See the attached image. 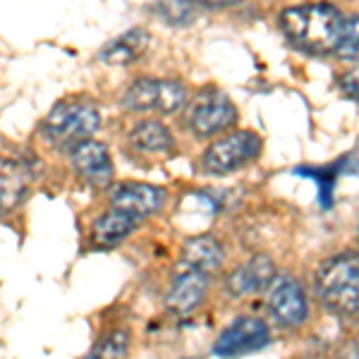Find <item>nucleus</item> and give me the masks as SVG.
<instances>
[{"instance_id": "f257e3e1", "label": "nucleus", "mask_w": 359, "mask_h": 359, "mask_svg": "<svg viewBox=\"0 0 359 359\" xmlns=\"http://www.w3.org/2000/svg\"><path fill=\"white\" fill-rule=\"evenodd\" d=\"M343 20L331 3H306L283 10L280 29L294 46L314 53H335Z\"/></svg>"}, {"instance_id": "f03ea898", "label": "nucleus", "mask_w": 359, "mask_h": 359, "mask_svg": "<svg viewBox=\"0 0 359 359\" xmlns=\"http://www.w3.org/2000/svg\"><path fill=\"white\" fill-rule=\"evenodd\" d=\"M314 292L335 316H359V252H340L316 269Z\"/></svg>"}, {"instance_id": "7ed1b4c3", "label": "nucleus", "mask_w": 359, "mask_h": 359, "mask_svg": "<svg viewBox=\"0 0 359 359\" xmlns=\"http://www.w3.org/2000/svg\"><path fill=\"white\" fill-rule=\"evenodd\" d=\"M101 127V115L91 101H60L43 118L41 132L53 144H79L91 139Z\"/></svg>"}, {"instance_id": "20e7f679", "label": "nucleus", "mask_w": 359, "mask_h": 359, "mask_svg": "<svg viewBox=\"0 0 359 359\" xmlns=\"http://www.w3.org/2000/svg\"><path fill=\"white\" fill-rule=\"evenodd\" d=\"M262 154V139L249 130L230 132L211 144L204 151V170L213 175H228L240 170L249 161H254Z\"/></svg>"}, {"instance_id": "39448f33", "label": "nucleus", "mask_w": 359, "mask_h": 359, "mask_svg": "<svg viewBox=\"0 0 359 359\" xmlns=\"http://www.w3.org/2000/svg\"><path fill=\"white\" fill-rule=\"evenodd\" d=\"M184 103V86L175 79L142 77L123 94V106L135 113H175Z\"/></svg>"}, {"instance_id": "423d86ee", "label": "nucleus", "mask_w": 359, "mask_h": 359, "mask_svg": "<svg viewBox=\"0 0 359 359\" xmlns=\"http://www.w3.org/2000/svg\"><path fill=\"white\" fill-rule=\"evenodd\" d=\"M237 123V108L221 89H204L189 106V127L196 137L221 135Z\"/></svg>"}, {"instance_id": "0eeeda50", "label": "nucleus", "mask_w": 359, "mask_h": 359, "mask_svg": "<svg viewBox=\"0 0 359 359\" xmlns=\"http://www.w3.org/2000/svg\"><path fill=\"white\" fill-rule=\"evenodd\" d=\"M269 343H271V333L264 318L240 316L218 335L216 345H213V355L225 359L252 355V352L264 350Z\"/></svg>"}, {"instance_id": "6e6552de", "label": "nucleus", "mask_w": 359, "mask_h": 359, "mask_svg": "<svg viewBox=\"0 0 359 359\" xmlns=\"http://www.w3.org/2000/svg\"><path fill=\"white\" fill-rule=\"evenodd\" d=\"M269 311L280 326H302L309 316V302L302 283L294 276H278L269 287Z\"/></svg>"}, {"instance_id": "1a4fd4ad", "label": "nucleus", "mask_w": 359, "mask_h": 359, "mask_svg": "<svg viewBox=\"0 0 359 359\" xmlns=\"http://www.w3.org/2000/svg\"><path fill=\"white\" fill-rule=\"evenodd\" d=\"M72 165L77 170V175L84 180L91 187H108L113 182V158L111 151L106 149V144L86 139L72 147Z\"/></svg>"}, {"instance_id": "9d476101", "label": "nucleus", "mask_w": 359, "mask_h": 359, "mask_svg": "<svg viewBox=\"0 0 359 359\" xmlns=\"http://www.w3.org/2000/svg\"><path fill=\"white\" fill-rule=\"evenodd\" d=\"M165 199H168V192L163 187L144 184V182H127L113 189L111 206L123 213H130L137 221H144V218L158 213L161 208H163Z\"/></svg>"}, {"instance_id": "9b49d317", "label": "nucleus", "mask_w": 359, "mask_h": 359, "mask_svg": "<svg viewBox=\"0 0 359 359\" xmlns=\"http://www.w3.org/2000/svg\"><path fill=\"white\" fill-rule=\"evenodd\" d=\"M278 278L276 273V264L271 257L266 254H257L252 257L247 264L237 266L233 273L228 276V290L235 297H249V294H259L264 290H269L273 285V280Z\"/></svg>"}, {"instance_id": "f8f14e48", "label": "nucleus", "mask_w": 359, "mask_h": 359, "mask_svg": "<svg viewBox=\"0 0 359 359\" xmlns=\"http://www.w3.org/2000/svg\"><path fill=\"white\" fill-rule=\"evenodd\" d=\"M208 290V276L201 271L192 269V266H182L172 278V285L168 290L165 306L175 314H189L204 302V294Z\"/></svg>"}, {"instance_id": "ddd939ff", "label": "nucleus", "mask_w": 359, "mask_h": 359, "mask_svg": "<svg viewBox=\"0 0 359 359\" xmlns=\"http://www.w3.org/2000/svg\"><path fill=\"white\" fill-rule=\"evenodd\" d=\"M149 43H151V34L147 29L137 27V29H130L125 32L123 36L113 39L111 43H106L101 48V57L106 65H113V67H127L132 62H137L139 57L149 50Z\"/></svg>"}, {"instance_id": "4468645a", "label": "nucleus", "mask_w": 359, "mask_h": 359, "mask_svg": "<svg viewBox=\"0 0 359 359\" xmlns=\"http://www.w3.org/2000/svg\"><path fill=\"white\" fill-rule=\"evenodd\" d=\"M225 252L221 242L211 235H196L192 240L184 242L182 247V264L192 266V269L201 271V273L211 276L223 266Z\"/></svg>"}, {"instance_id": "2eb2a0df", "label": "nucleus", "mask_w": 359, "mask_h": 359, "mask_svg": "<svg viewBox=\"0 0 359 359\" xmlns=\"http://www.w3.org/2000/svg\"><path fill=\"white\" fill-rule=\"evenodd\" d=\"M137 218H132L130 213H123L118 208H111L103 216L96 218L94 228H91V240L98 247H115L135 233L137 228Z\"/></svg>"}, {"instance_id": "dca6fc26", "label": "nucleus", "mask_w": 359, "mask_h": 359, "mask_svg": "<svg viewBox=\"0 0 359 359\" xmlns=\"http://www.w3.org/2000/svg\"><path fill=\"white\" fill-rule=\"evenodd\" d=\"M132 147L139 149L144 154H165L172 149V135L165 125H161L158 120H142L132 127L130 132Z\"/></svg>"}, {"instance_id": "f3484780", "label": "nucleus", "mask_w": 359, "mask_h": 359, "mask_svg": "<svg viewBox=\"0 0 359 359\" xmlns=\"http://www.w3.org/2000/svg\"><path fill=\"white\" fill-rule=\"evenodd\" d=\"M27 175L15 161L0 158V213L10 211L25 199Z\"/></svg>"}, {"instance_id": "a211bd4d", "label": "nucleus", "mask_w": 359, "mask_h": 359, "mask_svg": "<svg viewBox=\"0 0 359 359\" xmlns=\"http://www.w3.org/2000/svg\"><path fill=\"white\" fill-rule=\"evenodd\" d=\"M127 350H130V335H127V331H113L106 338L98 340L86 359H123Z\"/></svg>"}, {"instance_id": "6ab92c4d", "label": "nucleus", "mask_w": 359, "mask_h": 359, "mask_svg": "<svg viewBox=\"0 0 359 359\" xmlns=\"http://www.w3.org/2000/svg\"><path fill=\"white\" fill-rule=\"evenodd\" d=\"M335 55H340V57L359 55V15H350L343 20L340 39H338V46H335Z\"/></svg>"}, {"instance_id": "aec40b11", "label": "nucleus", "mask_w": 359, "mask_h": 359, "mask_svg": "<svg viewBox=\"0 0 359 359\" xmlns=\"http://www.w3.org/2000/svg\"><path fill=\"white\" fill-rule=\"evenodd\" d=\"M338 86H340V91H343L347 98L359 101V60L355 62V65L347 67L343 74H340Z\"/></svg>"}, {"instance_id": "412c9836", "label": "nucleus", "mask_w": 359, "mask_h": 359, "mask_svg": "<svg viewBox=\"0 0 359 359\" xmlns=\"http://www.w3.org/2000/svg\"><path fill=\"white\" fill-rule=\"evenodd\" d=\"M194 5H206V8H225V5H240L245 0H187Z\"/></svg>"}, {"instance_id": "4be33fe9", "label": "nucleus", "mask_w": 359, "mask_h": 359, "mask_svg": "<svg viewBox=\"0 0 359 359\" xmlns=\"http://www.w3.org/2000/svg\"><path fill=\"white\" fill-rule=\"evenodd\" d=\"M187 359H194V357H187Z\"/></svg>"}]
</instances>
